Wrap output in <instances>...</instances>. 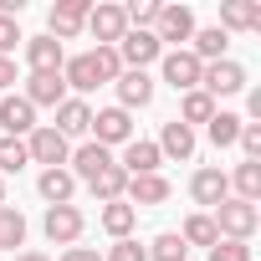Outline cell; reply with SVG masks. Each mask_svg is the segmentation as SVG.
Masks as SVG:
<instances>
[{"instance_id":"obj_1","label":"cell","mask_w":261,"mask_h":261,"mask_svg":"<svg viewBox=\"0 0 261 261\" xmlns=\"http://www.w3.org/2000/svg\"><path fill=\"white\" fill-rule=\"evenodd\" d=\"M210 220H215L220 241H251V236H256V225H261L256 205H246V200H236V195H225V200L210 210Z\"/></svg>"},{"instance_id":"obj_2","label":"cell","mask_w":261,"mask_h":261,"mask_svg":"<svg viewBox=\"0 0 261 261\" xmlns=\"http://www.w3.org/2000/svg\"><path fill=\"white\" fill-rule=\"evenodd\" d=\"M26 154H31V164H46V169H62V164L72 159V144H67L62 134H57L51 123H46V128L36 123L31 134H26Z\"/></svg>"},{"instance_id":"obj_3","label":"cell","mask_w":261,"mask_h":261,"mask_svg":"<svg viewBox=\"0 0 261 261\" xmlns=\"http://www.w3.org/2000/svg\"><path fill=\"white\" fill-rule=\"evenodd\" d=\"M159 67H164V82H169L174 92H195V87H200V72H205V62H200L190 46L164 51V57H159Z\"/></svg>"},{"instance_id":"obj_4","label":"cell","mask_w":261,"mask_h":261,"mask_svg":"<svg viewBox=\"0 0 261 261\" xmlns=\"http://www.w3.org/2000/svg\"><path fill=\"white\" fill-rule=\"evenodd\" d=\"M200 92L215 102V97H236V92H246V67L241 62H210L205 72H200Z\"/></svg>"},{"instance_id":"obj_5","label":"cell","mask_w":261,"mask_h":261,"mask_svg":"<svg viewBox=\"0 0 261 261\" xmlns=\"http://www.w3.org/2000/svg\"><path fill=\"white\" fill-rule=\"evenodd\" d=\"M159 57H164V46L154 41V31H123V41H118L123 72H149V62H159Z\"/></svg>"},{"instance_id":"obj_6","label":"cell","mask_w":261,"mask_h":261,"mask_svg":"<svg viewBox=\"0 0 261 261\" xmlns=\"http://www.w3.org/2000/svg\"><path fill=\"white\" fill-rule=\"evenodd\" d=\"M87 11H92V0H57L51 16H46V36L51 41H72L87 26Z\"/></svg>"},{"instance_id":"obj_7","label":"cell","mask_w":261,"mask_h":261,"mask_svg":"<svg viewBox=\"0 0 261 261\" xmlns=\"http://www.w3.org/2000/svg\"><path fill=\"white\" fill-rule=\"evenodd\" d=\"M195 36V11L190 6H159V21H154V41L159 46H179Z\"/></svg>"},{"instance_id":"obj_8","label":"cell","mask_w":261,"mask_h":261,"mask_svg":"<svg viewBox=\"0 0 261 261\" xmlns=\"http://www.w3.org/2000/svg\"><path fill=\"white\" fill-rule=\"evenodd\" d=\"M87 31L97 36V46H118L128 21H123V6H113V0H97V6L87 11Z\"/></svg>"},{"instance_id":"obj_9","label":"cell","mask_w":261,"mask_h":261,"mask_svg":"<svg viewBox=\"0 0 261 261\" xmlns=\"http://www.w3.org/2000/svg\"><path fill=\"white\" fill-rule=\"evenodd\" d=\"M128 139H134V118L123 108H97L92 113V144L113 149V144H128Z\"/></svg>"},{"instance_id":"obj_10","label":"cell","mask_w":261,"mask_h":261,"mask_svg":"<svg viewBox=\"0 0 261 261\" xmlns=\"http://www.w3.org/2000/svg\"><path fill=\"white\" fill-rule=\"evenodd\" d=\"M21 97H26L31 108H51V113H57V108L67 102V82H62V72H31Z\"/></svg>"},{"instance_id":"obj_11","label":"cell","mask_w":261,"mask_h":261,"mask_svg":"<svg viewBox=\"0 0 261 261\" xmlns=\"http://www.w3.org/2000/svg\"><path fill=\"white\" fill-rule=\"evenodd\" d=\"M41 230H46L51 246H72V241L82 236V210H77V205H46Z\"/></svg>"},{"instance_id":"obj_12","label":"cell","mask_w":261,"mask_h":261,"mask_svg":"<svg viewBox=\"0 0 261 261\" xmlns=\"http://www.w3.org/2000/svg\"><path fill=\"white\" fill-rule=\"evenodd\" d=\"M0 128H6V139H26L31 128H36V108H31L21 92L0 97Z\"/></svg>"},{"instance_id":"obj_13","label":"cell","mask_w":261,"mask_h":261,"mask_svg":"<svg viewBox=\"0 0 261 261\" xmlns=\"http://www.w3.org/2000/svg\"><path fill=\"white\" fill-rule=\"evenodd\" d=\"M159 144H149V139H128L123 144V159H118V169L134 179V174H159Z\"/></svg>"},{"instance_id":"obj_14","label":"cell","mask_w":261,"mask_h":261,"mask_svg":"<svg viewBox=\"0 0 261 261\" xmlns=\"http://www.w3.org/2000/svg\"><path fill=\"white\" fill-rule=\"evenodd\" d=\"M51 128H57L67 144H72V139H87V134H92V108H87L82 97H67V102L57 108V123H51Z\"/></svg>"},{"instance_id":"obj_15","label":"cell","mask_w":261,"mask_h":261,"mask_svg":"<svg viewBox=\"0 0 261 261\" xmlns=\"http://www.w3.org/2000/svg\"><path fill=\"white\" fill-rule=\"evenodd\" d=\"M190 195H195V205H210V210H215V205L230 195V174H225V169H215V164H210V169H195Z\"/></svg>"},{"instance_id":"obj_16","label":"cell","mask_w":261,"mask_h":261,"mask_svg":"<svg viewBox=\"0 0 261 261\" xmlns=\"http://www.w3.org/2000/svg\"><path fill=\"white\" fill-rule=\"evenodd\" d=\"M113 87H118V108H123V113L154 102V77H149V72H123Z\"/></svg>"},{"instance_id":"obj_17","label":"cell","mask_w":261,"mask_h":261,"mask_svg":"<svg viewBox=\"0 0 261 261\" xmlns=\"http://www.w3.org/2000/svg\"><path fill=\"white\" fill-rule=\"evenodd\" d=\"M169 195H174V190H169L164 174H134V179H128V190H123V200L134 205V210H139V205H164Z\"/></svg>"},{"instance_id":"obj_18","label":"cell","mask_w":261,"mask_h":261,"mask_svg":"<svg viewBox=\"0 0 261 261\" xmlns=\"http://www.w3.org/2000/svg\"><path fill=\"white\" fill-rule=\"evenodd\" d=\"M67 164H72V179H92V174H102V169H108V164H118V159H113V149H102V144H92V139H87V144H77V149H72V159H67Z\"/></svg>"},{"instance_id":"obj_19","label":"cell","mask_w":261,"mask_h":261,"mask_svg":"<svg viewBox=\"0 0 261 261\" xmlns=\"http://www.w3.org/2000/svg\"><path fill=\"white\" fill-rule=\"evenodd\" d=\"M220 31H261V6L256 0H220Z\"/></svg>"},{"instance_id":"obj_20","label":"cell","mask_w":261,"mask_h":261,"mask_svg":"<svg viewBox=\"0 0 261 261\" xmlns=\"http://www.w3.org/2000/svg\"><path fill=\"white\" fill-rule=\"evenodd\" d=\"M62 62H67L62 41H51V36H26V67H31V72H62Z\"/></svg>"},{"instance_id":"obj_21","label":"cell","mask_w":261,"mask_h":261,"mask_svg":"<svg viewBox=\"0 0 261 261\" xmlns=\"http://www.w3.org/2000/svg\"><path fill=\"white\" fill-rule=\"evenodd\" d=\"M62 82L82 97V92H97L102 87V77H97V67H92V51H82V57H72V62H62Z\"/></svg>"},{"instance_id":"obj_22","label":"cell","mask_w":261,"mask_h":261,"mask_svg":"<svg viewBox=\"0 0 261 261\" xmlns=\"http://www.w3.org/2000/svg\"><path fill=\"white\" fill-rule=\"evenodd\" d=\"M195 154V128H185L179 118L164 123V134H159V159H190Z\"/></svg>"},{"instance_id":"obj_23","label":"cell","mask_w":261,"mask_h":261,"mask_svg":"<svg viewBox=\"0 0 261 261\" xmlns=\"http://www.w3.org/2000/svg\"><path fill=\"white\" fill-rule=\"evenodd\" d=\"M97 220H102V230H108L113 241H123V236H134V225H139V210L128 205V200H113V205H102V210H97Z\"/></svg>"},{"instance_id":"obj_24","label":"cell","mask_w":261,"mask_h":261,"mask_svg":"<svg viewBox=\"0 0 261 261\" xmlns=\"http://www.w3.org/2000/svg\"><path fill=\"white\" fill-rule=\"evenodd\" d=\"M36 190H41V200H46V205H72L77 179H72V169H41Z\"/></svg>"},{"instance_id":"obj_25","label":"cell","mask_w":261,"mask_h":261,"mask_svg":"<svg viewBox=\"0 0 261 261\" xmlns=\"http://www.w3.org/2000/svg\"><path fill=\"white\" fill-rule=\"evenodd\" d=\"M190 41H195L190 51H195V57H200L205 67H210V62H225V46H230V36H225L220 26H205V31H195Z\"/></svg>"},{"instance_id":"obj_26","label":"cell","mask_w":261,"mask_h":261,"mask_svg":"<svg viewBox=\"0 0 261 261\" xmlns=\"http://www.w3.org/2000/svg\"><path fill=\"white\" fill-rule=\"evenodd\" d=\"M87 190H92V200L113 205V200H123V190H128V174H123L118 164H108L102 174H92V179H87Z\"/></svg>"},{"instance_id":"obj_27","label":"cell","mask_w":261,"mask_h":261,"mask_svg":"<svg viewBox=\"0 0 261 261\" xmlns=\"http://www.w3.org/2000/svg\"><path fill=\"white\" fill-rule=\"evenodd\" d=\"M230 185H236V200H246V205H256V200H261V164H256V159H246V164H236V174H230Z\"/></svg>"},{"instance_id":"obj_28","label":"cell","mask_w":261,"mask_h":261,"mask_svg":"<svg viewBox=\"0 0 261 261\" xmlns=\"http://www.w3.org/2000/svg\"><path fill=\"white\" fill-rule=\"evenodd\" d=\"M26 246V215L16 205H0V251H16Z\"/></svg>"},{"instance_id":"obj_29","label":"cell","mask_w":261,"mask_h":261,"mask_svg":"<svg viewBox=\"0 0 261 261\" xmlns=\"http://www.w3.org/2000/svg\"><path fill=\"white\" fill-rule=\"evenodd\" d=\"M241 123H246L241 113H220V108H215V118L205 123V128H210V144H215V149H230V144L241 139Z\"/></svg>"},{"instance_id":"obj_30","label":"cell","mask_w":261,"mask_h":261,"mask_svg":"<svg viewBox=\"0 0 261 261\" xmlns=\"http://www.w3.org/2000/svg\"><path fill=\"white\" fill-rule=\"evenodd\" d=\"M210 118H215V102H210L200 87L179 97V123H185V128H195V123H210Z\"/></svg>"},{"instance_id":"obj_31","label":"cell","mask_w":261,"mask_h":261,"mask_svg":"<svg viewBox=\"0 0 261 261\" xmlns=\"http://www.w3.org/2000/svg\"><path fill=\"white\" fill-rule=\"evenodd\" d=\"M179 241H185V246H215V241H220V230H215V220H210V215H190V220H185V230H179Z\"/></svg>"},{"instance_id":"obj_32","label":"cell","mask_w":261,"mask_h":261,"mask_svg":"<svg viewBox=\"0 0 261 261\" xmlns=\"http://www.w3.org/2000/svg\"><path fill=\"white\" fill-rule=\"evenodd\" d=\"M26 164H31L26 139H0V179H6V174H21Z\"/></svg>"},{"instance_id":"obj_33","label":"cell","mask_w":261,"mask_h":261,"mask_svg":"<svg viewBox=\"0 0 261 261\" xmlns=\"http://www.w3.org/2000/svg\"><path fill=\"white\" fill-rule=\"evenodd\" d=\"M190 256V246L179 241V230H164V236H154V246H149V261H185Z\"/></svg>"},{"instance_id":"obj_34","label":"cell","mask_w":261,"mask_h":261,"mask_svg":"<svg viewBox=\"0 0 261 261\" xmlns=\"http://www.w3.org/2000/svg\"><path fill=\"white\" fill-rule=\"evenodd\" d=\"M92 67L102 82H118L123 77V62H118V46H92Z\"/></svg>"},{"instance_id":"obj_35","label":"cell","mask_w":261,"mask_h":261,"mask_svg":"<svg viewBox=\"0 0 261 261\" xmlns=\"http://www.w3.org/2000/svg\"><path fill=\"white\" fill-rule=\"evenodd\" d=\"M102 261H149V246H139L134 236H123V241H113V251Z\"/></svg>"},{"instance_id":"obj_36","label":"cell","mask_w":261,"mask_h":261,"mask_svg":"<svg viewBox=\"0 0 261 261\" xmlns=\"http://www.w3.org/2000/svg\"><path fill=\"white\" fill-rule=\"evenodd\" d=\"M210 261H251V246L246 241H215L210 246Z\"/></svg>"},{"instance_id":"obj_37","label":"cell","mask_w":261,"mask_h":261,"mask_svg":"<svg viewBox=\"0 0 261 261\" xmlns=\"http://www.w3.org/2000/svg\"><path fill=\"white\" fill-rule=\"evenodd\" d=\"M236 144L246 149V159L261 164V123H241V139H236Z\"/></svg>"},{"instance_id":"obj_38","label":"cell","mask_w":261,"mask_h":261,"mask_svg":"<svg viewBox=\"0 0 261 261\" xmlns=\"http://www.w3.org/2000/svg\"><path fill=\"white\" fill-rule=\"evenodd\" d=\"M16 41H26V36H21V26H16L11 16H0V57H11V51H16Z\"/></svg>"},{"instance_id":"obj_39","label":"cell","mask_w":261,"mask_h":261,"mask_svg":"<svg viewBox=\"0 0 261 261\" xmlns=\"http://www.w3.org/2000/svg\"><path fill=\"white\" fill-rule=\"evenodd\" d=\"M62 261H102V256H97L92 246H67V251H62Z\"/></svg>"},{"instance_id":"obj_40","label":"cell","mask_w":261,"mask_h":261,"mask_svg":"<svg viewBox=\"0 0 261 261\" xmlns=\"http://www.w3.org/2000/svg\"><path fill=\"white\" fill-rule=\"evenodd\" d=\"M21 77H16V62L11 57H0V92H6V87H16Z\"/></svg>"},{"instance_id":"obj_41","label":"cell","mask_w":261,"mask_h":261,"mask_svg":"<svg viewBox=\"0 0 261 261\" xmlns=\"http://www.w3.org/2000/svg\"><path fill=\"white\" fill-rule=\"evenodd\" d=\"M16 261H51V256H41V251H21Z\"/></svg>"},{"instance_id":"obj_42","label":"cell","mask_w":261,"mask_h":261,"mask_svg":"<svg viewBox=\"0 0 261 261\" xmlns=\"http://www.w3.org/2000/svg\"><path fill=\"white\" fill-rule=\"evenodd\" d=\"M0 205H6V179H0Z\"/></svg>"}]
</instances>
